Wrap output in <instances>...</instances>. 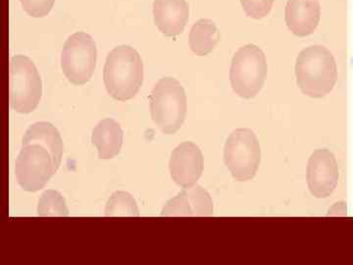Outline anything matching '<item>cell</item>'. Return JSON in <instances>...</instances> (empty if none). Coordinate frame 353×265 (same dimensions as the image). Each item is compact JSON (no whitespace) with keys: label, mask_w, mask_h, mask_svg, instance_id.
I'll return each mask as SVG.
<instances>
[{"label":"cell","mask_w":353,"mask_h":265,"mask_svg":"<svg viewBox=\"0 0 353 265\" xmlns=\"http://www.w3.org/2000/svg\"><path fill=\"white\" fill-rule=\"evenodd\" d=\"M153 17L159 31L166 37L182 34L190 18L187 0H154Z\"/></svg>","instance_id":"7c38bea8"},{"label":"cell","mask_w":353,"mask_h":265,"mask_svg":"<svg viewBox=\"0 0 353 265\" xmlns=\"http://www.w3.org/2000/svg\"><path fill=\"white\" fill-rule=\"evenodd\" d=\"M43 95V82L34 62L25 55H15L10 62V102L16 112L31 113Z\"/></svg>","instance_id":"8992f818"},{"label":"cell","mask_w":353,"mask_h":265,"mask_svg":"<svg viewBox=\"0 0 353 265\" xmlns=\"http://www.w3.org/2000/svg\"><path fill=\"white\" fill-rule=\"evenodd\" d=\"M103 80L116 101L134 99L143 82V63L138 51L129 46L111 50L104 64Z\"/></svg>","instance_id":"3957f363"},{"label":"cell","mask_w":353,"mask_h":265,"mask_svg":"<svg viewBox=\"0 0 353 265\" xmlns=\"http://www.w3.org/2000/svg\"><path fill=\"white\" fill-rule=\"evenodd\" d=\"M321 17L319 0H288L285 23L292 34L306 37L314 32Z\"/></svg>","instance_id":"4fadbf2b"},{"label":"cell","mask_w":353,"mask_h":265,"mask_svg":"<svg viewBox=\"0 0 353 265\" xmlns=\"http://www.w3.org/2000/svg\"><path fill=\"white\" fill-rule=\"evenodd\" d=\"M246 15L253 19H262L270 13L274 0H241Z\"/></svg>","instance_id":"ac0fdd59"},{"label":"cell","mask_w":353,"mask_h":265,"mask_svg":"<svg viewBox=\"0 0 353 265\" xmlns=\"http://www.w3.org/2000/svg\"><path fill=\"white\" fill-rule=\"evenodd\" d=\"M20 2L28 15L41 18L50 12L55 0H20Z\"/></svg>","instance_id":"d6986e66"},{"label":"cell","mask_w":353,"mask_h":265,"mask_svg":"<svg viewBox=\"0 0 353 265\" xmlns=\"http://www.w3.org/2000/svg\"><path fill=\"white\" fill-rule=\"evenodd\" d=\"M123 139L122 128L111 118L101 120L92 131V141L99 150V159H111L119 155Z\"/></svg>","instance_id":"5bb4252c"},{"label":"cell","mask_w":353,"mask_h":265,"mask_svg":"<svg viewBox=\"0 0 353 265\" xmlns=\"http://www.w3.org/2000/svg\"><path fill=\"white\" fill-rule=\"evenodd\" d=\"M338 162L333 153L326 148L315 150L308 160L307 178L308 189L312 196L317 199H326L333 194L338 186Z\"/></svg>","instance_id":"9c48e42d"},{"label":"cell","mask_w":353,"mask_h":265,"mask_svg":"<svg viewBox=\"0 0 353 265\" xmlns=\"http://www.w3.org/2000/svg\"><path fill=\"white\" fill-rule=\"evenodd\" d=\"M203 164L201 148L192 141H185L172 152L169 162L172 179L181 187H192L201 178Z\"/></svg>","instance_id":"30bf717a"},{"label":"cell","mask_w":353,"mask_h":265,"mask_svg":"<svg viewBox=\"0 0 353 265\" xmlns=\"http://www.w3.org/2000/svg\"><path fill=\"white\" fill-rule=\"evenodd\" d=\"M152 120L164 134H175L187 116V95L176 79L166 77L159 80L150 97Z\"/></svg>","instance_id":"277c9868"},{"label":"cell","mask_w":353,"mask_h":265,"mask_svg":"<svg viewBox=\"0 0 353 265\" xmlns=\"http://www.w3.org/2000/svg\"><path fill=\"white\" fill-rule=\"evenodd\" d=\"M268 66L263 50L250 43L234 53L230 69V81L236 95L243 99L256 97L263 88Z\"/></svg>","instance_id":"5b68a950"},{"label":"cell","mask_w":353,"mask_h":265,"mask_svg":"<svg viewBox=\"0 0 353 265\" xmlns=\"http://www.w3.org/2000/svg\"><path fill=\"white\" fill-rule=\"evenodd\" d=\"M219 39V30L212 20H199L190 29L189 37L190 50L196 55L204 57L214 50Z\"/></svg>","instance_id":"9a60e30c"},{"label":"cell","mask_w":353,"mask_h":265,"mask_svg":"<svg viewBox=\"0 0 353 265\" xmlns=\"http://www.w3.org/2000/svg\"><path fill=\"white\" fill-rule=\"evenodd\" d=\"M97 50L94 39L85 32H77L65 41L61 52V69L73 85H85L94 75Z\"/></svg>","instance_id":"ba28073f"},{"label":"cell","mask_w":353,"mask_h":265,"mask_svg":"<svg viewBox=\"0 0 353 265\" xmlns=\"http://www.w3.org/2000/svg\"><path fill=\"white\" fill-rule=\"evenodd\" d=\"M338 211L341 213V215H347V206H345L343 202H339V204H334L333 208L330 209L329 215H333L334 213H336V215H338Z\"/></svg>","instance_id":"ffe728a7"},{"label":"cell","mask_w":353,"mask_h":265,"mask_svg":"<svg viewBox=\"0 0 353 265\" xmlns=\"http://www.w3.org/2000/svg\"><path fill=\"white\" fill-rule=\"evenodd\" d=\"M64 146L61 135L50 122H37L28 128L16 159L15 174L26 192L46 187L61 164Z\"/></svg>","instance_id":"6da1fadb"},{"label":"cell","mask_w":353,"mask_h":265,"mask_svg":"<svg viewBox=\"0 0 353 265\" xmlns=\"http://www.w3.org/2000/svg\"><path fill=\"white\" fill-rule=\"evenodd\" d=\"M104 215L108 217L131 216L139 217V210L134 197L126 192H115L106 204Z\"/></svg>","instance_id":"2e32d148"},{"label":"cell","mask_w":353,"mask_h":265,"mask_svg":"<svg viewBox=\"0 0 353 265\" xmlns=\"http://www.w3.org/2000/svg\"><path fill=\"white\" fill-rule=\"evenodd\" d=\"M224 160L232 176L239 182L252 179L261 161V150L254 132L243 128L232 132L225 144Z\"/></svg>","instance_id":"52a82bcc"},{"label":"cell","mask_w":353,"mask_h":265,"mask_svg":"<svg viewBox=\"0 0 353 265\" xmlns=\"http://www.w3.org/2000/svg\"><path fill=\"white\" fill-rule=\"evenodd\" d=\"M38 215L41 217H66L69 209L59 192L48 190L41 195L38 204Z\"/></svg>","instance_id":"e0dca14e"},{"label":"cell","mask_w":353,"mask_h":265,"mask_svg":"<svg viewBox=\"0 0 353 265\" xmlns=\"http://www.w3.org/2000/svg\"><path fill=\"white\" fill-rule=\"evenodd\" d=\"M213 215V202L208 190L201 186L194 185L185 188L162 209L161 216H211Z\"/></svg>","instance_id":"8fae6325"},{"label":"cell","mask_w":353,"mask_h":265,"mask_svg":"<svg viewBox=\"0 0 353 265\" xmlns=\"http://www.w3.org/2000/svg\"><path fill=\"white\" fill-rule=\"evenodd\" d=\"M296 84L301 92L313 99H321L333 90L338 79V67L333 53L323 46H311L296 58Z\"/></svg>","instance_id":"7a4b0ae2"}]
</instances>
